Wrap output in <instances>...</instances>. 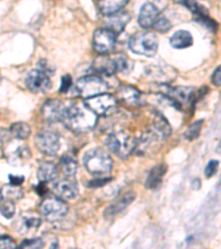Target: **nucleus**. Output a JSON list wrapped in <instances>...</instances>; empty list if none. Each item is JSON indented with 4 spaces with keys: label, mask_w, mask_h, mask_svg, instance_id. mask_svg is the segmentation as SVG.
Here are the masks:
<instances>
[{
    "label": "nucleus",
    "mask_w": 221,
    "mask_h": 249,
    "mask_svg": "<svg viewBox=\"0 0 221 249\" xmlns=\"http://www.w3.org/2000/svg\"><path fill=\"white\" fill-rule=\"evenodd\" d=\"M62 122L75 133H84L96 125L98 115L82 104H72L66 107Z\"/></svg>",
    "instance_id": "1"
},
{
    "label": "nucleus",
    "mask_w": 221,
    "mask_h": 249,
    "mask_svg": "<svg viewBox=\"0 0 221 249\" xmlns=\"http://www.w3.org/2000/svg\"><path fill=\"white\" fill-rule=\"evenodd\" d=\"M83 164L85 170L94 176L108 174L113 167L111 155L102 148H93L87 151L83 156Z\"/></svg>",
    "instance_id": "2"
},
{
    "label": "nucleus",
    "mask_w": 221,
    "mask_h": 249,
    "mask_svg": "<svg viewBox=\"0 0 221 249\" xmlns=\"http://www.w3.org/2000/svg\"><path fill=\"white\" fill-rule=\"evenodd\" d=\"M136 144L137 140L126 132H114L105 140V145L108 150L123 160L127 159L135 151Z\"/></svg>",
    "instance_id": "3"
},
{
    "label": "nucleus",
    "mask_w": 221,
    "mask_h": 249,
    "mask_svg": "<svg viewBox=\"0 0 221 249\" xmlns=\"http://www.w3.org/2000/svg\"><path fill=\"white\" fill-rule=\"evenodd\" d=\"M128 47H130V50L136 54L154 57L158 50V39L152 32H137L132 36Z\"/></svg>",
    "instance_id": "4"
},
{
    "label": "nucleus",
    "mask_w": 221,
    "mask_h": 249,
    "mask_svg": "<svg viewBox=\"0 0 221 249\" xmlns=\"http://www.w3.org/2000/svg\"><path fill=\"white\" fill-rule=\"evenodd\" d=\"M40 213L48 222L54 223L67 217L69 207L61 198L57 196H50V197L43 199V202L40 205Z\"/></svg>",
    "instance_id": "5"
},
{
    "label": "nucleus",
    "mask_w": 221,
    "mask_h": 249,
    "mask_svg": "<svg viewBox=\"0 0 221 249\" xmlns=\"http://www.w3.org/2000/svg\"><path fill=\"white\" fill-rule=\"evenodd\" d=\"M107 84L98 75H85L80 78L75 83V91L81 98L87 99L91 96L105 93Z\"/></svg>",
    "instance_id": "6"
},
{
    "label": "nucleus",
    "mask_w": 221,
    "mask_h": 249,
    "mask_svg": "<svg viewBox=\"0 0 221 249\" xmlns=\"http://www.w3.org/2000/svg\"><path fill=\"white\" fill-rule=\"evenodd\" d=\"M84 106L96 115H105L116 107V99L108 93H101L84 99Z\"/></svg>",
    "instance_id": "7"
},
{
    "label": "nucleus",
    "mask_w": 221,
    "mask_h": 249,
    "mask_svg": "<svg viewBox=\"0 0 221 249\" xmlns=\"http://www.w3.org/2000/svg\"><path fill=\"white\" fill-rule=\"evenodd\" d=\"M93 49L100 54H107L114 50L116 34L107 28H100L93 35Z\"/></svg>",
    "instance_id": "8"
},
{
    "label": "nucleus",
    "mask_w": 221,
    "mask_h": 249,
    "mask_svg": "<svg viewBox=\"0 0 221 249\" xmlns=\"http://www.w3.org/2000/svg\"><path fill=\"white\" fill-rule=\"evenodd\" d=\"M3 154H5V158L8 162L13 164V165H22L31 158L30 150L27 144L17 142V141L8 143L5 147V151H3Z\"/></svg>",
    "instance_id": "9"
},
{
    "label": "nucleus",
    "mask_w": 221,
    "mask_h": 249,
    "mask_svg": "<svg viewBox=\"0 0 221 249\" xmlns=\"http://www.w3.org/2000/svg\"><path fill=\"white\" fill-rule=\"evenodd\" d=\"M35 145L41 153L48 156H53L60 150V138L54 132L44 130L39 132L35 136Z\"/></svg>",
    "instance_id": "10"
},
{
    "label": "nucleus",
    "mask_w": 221,
    "mask_h": 249,
    "mask_svg": "<svg viewBox=\"0 0 221 249\" xmlns=\"http://www.w3.org/2000/svg\"><path fill=\"white\" fill-rule=\"evenodd\" d=\"M26 87L34 93H43L50 90L51 80L50 75L40 69L31 70L26 77Z\"/></svg>",
    "instance_id": "11"
},
{
    "label": "nucleus",
    "mask_w": 221,
    "mask_h": 249,
    "mask_svg": "<svg viewBox=\"0 0 221 249\" xmlns=\"http://www.w3.org/2000/svg\"><path fill=\"white\" fill-rule=\"evenodd\" d=\"M52 191L57 197L61 198L62 200H72L78 197L79 195L78 184L74 179L71 178L59 180L54 184Z\"/></svg>",
    "instance_id": "12"
},
{
    "label": "nucleus",
    "mask_w": 221,
    "mask_h": 249,
    "mask_svg": "<svg viewBox=\"0 0 221 249\" xmlns=\"http://www.w3.org/2000/svg\"><path fill=\"white\" fill-rule=\"evenodd\" d=\"M66 107L60 100H49L42 106L41 114L43 119L50 123L61 122Z\"/></svg>",
    "instance_id": "13"
},
{
    "label": "nucleus",
    "mask_w": 221,
    "mask_h": 249,
    "mask_svg": "<svg viewBox=\"0 0 221 249\" xmlns=\"http://www.w3.org/2000/svg\"><path fill=\"white\" fill-rule=\"evenodd\" d=\"M119 101L122 102L124 106L130 107H139L143 103V98L140 91L137 88L133 86H124L120 88L118 92Z\"/></svg>",
    "instance_id": "14"
},
{
    "label": "nucleus",
    "mask_w": 221,
    "mask_h": 249,
    "mask_svg": "<svg viewBox=\"0 0 221 249\" xmlns=\"http://www.w3.org/2000/svg\"><path fill=\"white\" fill-rule=\"evenodd\" d=\"M159 16V10L154 3L145 2L142 6L138 14V25L144 29L153 28V25Z\"/></svg>",
    "instance_id": "15"
},
{
    "label": "nucleus",
    "mask_w": 221,
    "mask_h": 249,
    "mask_svg": "<svg viewBox=\"0 0 221 249\" xmlns=\"http://www.w3.org/2000/svg\"><path fill=\"white\" fill-rule=\"evenodd\" d=\"M13 226L18 234L23 235L32 230H38L41 226V218L38 217L37 215L23 214L19 216V218L16 220Z\"/></svg>",
    "instance_id": "16"
},
{
    "label": "nucleus",
    "mask_w": 221,
    "mask_h": 249,
    "mask_svg": "<svg viewBox=\"0 0 221 249\" xmlns=\"http://www.w3.org/2000/svg\"><path fill=\"white\" fill-rule=\"evenodd\" d=\"M135 199V193L134 192H126L123 194L119 198L115 200L113 204H111L105 211H104V217L105 218H112L123 212L125 208L133 203Z\"/></svg>",
    "instance_id": "17"
},
{
    "label": "nucleus",
    "mask_w": 221,
    "mask_h": 249,
    "mask_svg": "<svg viewBox=\"0 0 221 249\" xmlns=\"http://www.w3.org/2000/svg\"><path fill=\"white\" fill-rule=\"evenodd\" d=\"M92 68L96 73L103 75H113L118 72L115 57L111 58L107 54H101L96 58L92 64Z\"/></svg>",
    "instance_id": "18"
},
{
    "label": "nucleus",
    "mask_w": 221,
    "mask_h": 249,
    "mask_svg": "<svg viewBox=\"0 0 221 249\" xmlns=\"http://www.w3.org/2000/svg\"><path fill=\"white\" fill-rule=\"evenodd\" d=\"M130 20L131 16L125 11H118V13L107 16L106 27L107 29L112 30L118 35L124 30V28L130 22Z\"/></svg>",
    "instance_id": "19"
},
{
    "label": "nucleus",
    "mask_w": 221,
    "mask_h": 249,
    "mask_svg": "<svg viewBox=\"0 0 221 249\" xmlns=\"http://www.w3.org/2000/svg\"><path fill=\"white\" fill-rule=\"evenodd\" d=\"M167 165L166 164H158V165L154 166L148 173V176L145 182V187L150 188V190H154V188H157L160 184H162L163 178L165 174L167 173Z\"/></svg>",
    "instance_id": "20"
},
{
    "label": "nucleus",
    "mask_w": 221,
    "mask_h": 249,
    "mask_svg": "<svg viewBox=\"0 0 221 249\" xmlns=\"http://www.w3.org/2000/svg\"><path fill=\"white\" fill-rule=\"evenodd\" d=\"M152 131L154 132L159 140H165L170 135L171 127L167 120L164 118L163 114L155 112Z\"/></svg>",
    "instance_id": "21"
},
{
    "label": "nucleus",
    "mask_w": 221,
    "mask_h": 249,
    "mask_svg": "<svg viewBox=\"0 0 221 249\" xmlns=\"http://www.w3.org/2000/svg\"><path fill=\"white\" fill-rule=\"evenodd\" d=\"M194 43V38L189 31L178 30L170 38V46L175 49H186Z\"/></svg>",
    "instance_id": "22"
},
{
    "label": "nucleus",
    "mask_w": 221,
    "mask_h": 249,
    "mask_svg": "<svg viewBox=\"0 0 221 249\" xmlns=\"http://www.w3.org/2000/svg\"><path fill=\"white\" fill-rule=\"evenodd\" d=\"M37 175H38L39 182L49 183V182H53V180L58 178L59 172H58L57 166H55L53 163L44 162L39 166Z\"/></svg>",
    "instance_id": "23"
},
{
    "label": "nucleus",
    "mask_w": 221,
    "mask_h": 249,
    "mask_svg": "<svg viewBox=\"0 0 221 249\" xmlns=\"http://www.w3.org/2000/svg\"><path fill=\"white\" fill-rule=\"evenodd\" d=\"M127 2L128 0H96L99 10L105 16L118 13Z\"/></svg>",
    "instance_id": "24"
},
{
    "label": "nucleus",
    "mask_w": 221,
    "mask_h": 249,
    "mask_svg": "<svg viewBox=\"0 0 221 249\" xmlns=\"http://www.w3.org/2000/svg\"><path fill=\"white\" fill-rule=\"evenodd\" d=\"M60 166L62 168V172L68 176L75 175L76 171H78V162L73 155L71 154H64L61 160H60Z\"/></svg>",
    "instance_id": "25"
},
{
    "label": "nucleus",
    "mask_w": 221,
    "mask_h": 249,
    "mask_svg": "<svg viewBox=\"0 0 221 249\" xmlns=\"http://www.w3.org/2000/svg\"><path fill=\"white\" fill-rule=\"evenodd\" d=\"M9 132L16 140H26L29 138L31 128L25 122H16L10 126Z\"/></svg>",
    "instance_id": "26"
},
{
    "label": "nucleus",
    "mask_w": 221,
    "mask_h": 249,
    "mask_svg": "<svg viewBox=\"0 0 221 249\" xmlns=\"http://www.w3.org/2000/svg\"><path fill=\"white\" fill-rule=\"evenodd\" d=\"M0 196H1L3 199H9L13 200V202H16V200L22 198L23 191L20 188V186L9 184V185H5L1 188V191H0Z\"/></svg>",
    "instance_id": "27"
},
{
    "label": "nucleus",
    "mask_w": 221,
    "mask_h": 249,
    "mask_svg": "<svg viewBox=\"0 0 221 249\" xmlns=\"http://www.w3.org/2000/svg\"><path fill=\"white\" fill-rule=\"evenodd\" d=\"M203 123H204L203 120H200V121H196L192 124H190V125L186 128V131L184 132V138L187 141L196 140L199 136L200 131H202Z\"/></svg>",
    "instance_id": "28"
},
{
    "label": "nucleus",
    "mask_w": 221,
    "mask_h": 249,
    "mask_svg": "<svg viewBox=\"0 0 221 249\" xmlns=\"http://www.w3.org/2000/svg\"><path fill=\"white\" fill-rule=\"evenodd\" d=\"M15 212H16V207L13 200L5 199L0 203V213H1L2 216H5L6 218L14 217Z\"/></svg>",
    "instance_id": "29"
},
{
    "label": "nucleus",
    "mask_w": 221,
    "mask_h": 249,
    "mask_svg": "<svg viewBox=\"0 0 221 249\" xmlns=\"http://www.w3.org/2000/svg\"><path fill=\"white\" fill-rule=\"evenodd\" d=\"M153 28H154L156 31L162 32V34H166L167 31L170 30L171 23L166 17H163V16H158V18L156 19L154 25H153Z\"/></svg>",
    "instance_id": "30"
},
{
    "label": "nucleus",
    "mask_w": 221,
    "mask_h": 249,
    "mask_svg": "<svg viewBox=\"0 0 221 249\" xmlns=\"http://www.w3.org/2000/svg\"><path fill=\"white\" fill-rule=\"evenodd\" d=\"M44 246V242L42 238H34V239H25L20 244L19 248H42Z\"/></svg>",
    "instance_id": "31"
},
{
    "label": "nucleus",
    "mask_w": 221,
    "mask_h": 249,
    "mask_svg": "<svg viewBox=\"0 0 221 249\" xmlns=\"http://www.w3.org/2000/svg\"><path fill=\"white\" fill-rule=\"evenodd\" d=\"M218 166H219V162L217 160H209V163L207 164V166H206V170H204V175H206V178H212V176H214L217 173Z\"/></svg>",
    "instance_id": "32"
},
{
    "label": "nucleus",
    "mask_w": 221,
    "mask_h": 249,
    "mask_svg": "<svg viewBox=\"0 0 221 249\" xmlns=\"http://www.w3.org/2000/svg\"><path fill=\"white\" fill-rule=\"evenodd\" d=\"M17 248V245L9 236H0V249Z\"/></svg>",
    "instance_id": "33"
},
{
    "label": "nucleus",
    "mask_w": 221,
    "mask_h": 249,
    "mask_svg": "<svg viewBox=\"0 0 221 249\" xmlns=\"http://www.w3.org/2000/svg\"><path fill=\"white\" fill-rule=\"evenodd\" d=\"M71 87H72L71 75H69V74L63 75L61 79V86H60V92H61V93H66V92L69 91Z\"/></svg>",
    "instance_id": "34"
},
{
    "label": "nucleus",
    "mask_w": 221,
    "mask_h": 249,
    "mask_svg": "<svg viewBox=\"0 0 221 249\" xmlns=\"http://www.w3.org/2000/svg\"><path fill=\"white\" fill-rule=\"evenodd\" d=\"M111 178H99L95 179H92L88 182V186L90 187H101L103 185H105L108 182H110Z\"/></svg>",
    "instance_id": "35"
},
{
    "label": "nucleus",
    "mask_w": 221,
    "mask_h": 249,
    "mask_svg": "<svg viewBox=\"0 0 221 249\" xmlns=\"http://www.w3.org/2000/svg\"><path fill=\"white\" fill-rule=\"evenodd\" d=\"M211 82L215 84L216 87H220L221 84V72H220V67L217 68L214 73L211 75Z\"/></svg>",
    "instance_id": "36"
},
{
    "label": "nucleus",
    "mask_w": 221,
    "mask_h": 249,
    "mask_svg": "<svg viewBox=\"0 0 221 249\" xmlns=\"http://www.w3.org/2000/svg\"><path fill=\"white\" fill-rule=\"evenodd\" d=\"M9 180L10 184H13V185L20 186L23 182H25V178L21 175H9Z\"/></svg>",
    "instance_id": "37"
},
{
    "label": "nucleus",
    "mask_w": 221,
    "mask_h": 249,
    "mask_svg": "<svg viewBox=\"0 0 221 249\" xmlns=\"http://www.w3.org/2000/svg\"><path fill=\"white\" fill-rule=\"evenodd\" d=\"M191 187L194 190H200V187H202V180L199 178H194L191 182Z\"/></svg>",
    "instance_id": "38"
}]
</instances>
